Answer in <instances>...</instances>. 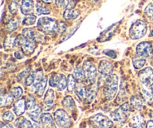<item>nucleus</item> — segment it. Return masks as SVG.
<instances>
[{"mask_svg": "<svg viewBox=\"0 0 153 128\" xmlns=\"http://www.w3.org/2000/svg\"><path fill=\"white\" fill-rule=\"evenodd\" d=\"M118 82L119 79L117 74L112 73L107 77L103 90L104 95L107 100H113L115 97L118 90Z\"/></svg>", "mask_w": 153, "mask_h": 128, "instance_id": "obj_1", "label": "nucleus"}, {"mask_svg": "<svg viewBox=\"0 0 153 128\" xmlns=\"http://www.w3.org/2000/svg\"><path fill=\"white\" fill-rule=\"evenodd\" d=\"M56 19L48 16H42L38 19L37 23V28L41 32L46 34H54L57 33Z\"/></svg>", "mask_w": 153, "mask_h": 128, "instance_id": "obj_2", "label": "nucleus"}, {"mask_svg": "<svg viewBox=\"0 0 153 128\" xmlns=\"http://www.w3.org/2000/svg\"><path fill=\"white\" fill-rule=\"evenodd\" d=\"M147 31V25L143 20H137L131 25L129 29V37L133 40L143 37Z\"/></svg>", "mask_w": 153, "mask_h": 128, "instance_id": "obj_3", "label": "nucleus"}, {"mask_svg": "<svg viewBox=\"0 0 153 128\" xmlns=\"http://www.w3.org/2000/svg\"><path fill=\"white\" fill-rule=\"evenodd\" d=\"M131 106L128 103H125L112 113V119L116 122L123 123L127 120L131 112Z\"/></svg>", "mask_w": 153, "mask_h": 128, "instance_id": "obj_4", "label": "nucleus"}, {"mask_svg": "<svg viewBox=\"0 0 153 128\" xmlns=\"http://www.w3.org/2000/svg\"><path fill=\"white\" fill-rule=\"evenodd\" d=\"M89 121L94 128H111L114 125L110 118L100 113L91 117Z\"/></svg>", "mask_w": 153, "mask_h": 128, "instance_id": "obj_5", "label": "nucleus"}, {"mask_svg": "<svg viewBox=\"0 0 153 128\" xmlns=\"http://www.w3.org/2000/svg\"><path fill=\"white\" fill-rule=\"evenodd\" d=\"M15 46H20L25 55H30L34 52L35 44L26 38L23 34H19L15 40Z\"/></svg>", "mask_w": 153, "mask_h": 128, "instance_id": "obj_6", "label": "nucleus"}, {"mask_svg": "<svg viewBox=\"0 0 153 128\" xmlns=\"http://www.w3.org/2000/svg\"><path fill=\"white\" fill-rule=\"evenodd\" d=\"M54 118L57 125L61 128H68L72 124L70 116L64 109H57L54 113Z\"/></svg>", "mask_w": 153, "mask_h": 128, "instance_id": "obj_7", "label": "nucleus"}, {"mask_svg": "<svg viewBox=\"0 0 153 128\" xmlns=\"http://www.w3.org/2000/svg\"><path fill=\"white\" fill-rule=\"evenodd\" d=\"M83 70L85 72V79L89 85H94L97 79V68L91 61H85L83 64Z\"/></svg>", "mask_w": 153, "mask_h": 128, "instance_id": "obj_8", "label": "nucleus"}, {"mask_svg": "<svg viewBox=\"0 0 153 128\" xmlns=\"http://www.w3.org/2000/svg\"><path fill=\"white\" fill-rule=\"evenodd\" d=\"M51 87L58 88V91H63L67 86V78L64 74H53L49 81Z\"/></svg>", "mask_w": 153, "mask_h": 128, "instance_id": "obj_9", "label": "nucleus"}, {"mask_svg": "<svg viewBox=\"0 0 153 128\" xmlns=\"http://www.w3.org/2000/svg\"><path fill=\"white\" fill-rule=\"evenodd\" d=\"M138 79L146 87L150 86L153 84V70L152 67H148L140 70L138 73Z\"/></svg>", "mask_w": 153, "mask_h": 128, "instance_id": "obj_10", "label": "nucleus"}, {"mask_svg": "<svg viewBox=\"0 0 153 128\" xmlns=\"http://www.w3.org/2000/svg\"><path fill=\"white\" fill-rule=\"evenodd\" d=\"M136 53L139 57L149 58L153 53L152 44L149 42H141L136 46Z\"/></svg>", "mask_w": 153, "mask_h": 128, "instance_id": "obj_11", "label": "nucleus"}, {"mask_svg": "<svg viewBox=\"0 0 153 128\" xmlns=\"http://www.w3.org/2000/svg\"><path fill=\"white\" fill-rule=\"evenodd\" d=\"M22 34H23L30 41L34 43H40L43 40V35L32 28H26L22 29Z\"/></svg>", "mask_w": 153, "mask_h": 128, "instance_id": "obj_12", "label": "nucleus"}, {"mask_svg": "<svg viewBox=\"0 0 153 128\" xmlns=\"http://www.w3.org/2000/svg\"><path fill=\"white\" fill-rule=\"evenodd\" d=\"M99 73L103 76L108 77L112 74L114 70V67L111 62L106 60H102L100 62L98 67Z\"/></svg>", "mask_w": 153, "mask_h": 128, "instance_id": "obj_13", "label": "nucleus"}, {"mask_svg": "<svg viewBox=\"0 0 153 128\" xmlns=\"http://www.w3.org/2000/svg\"><path fill=\"white\" fill-rule=\"evenodd\" d=\"M54 98H55V93L52 89H49L46 91L44 97V109L45 110H50L54 104Z\"/></svg>", "mask_w": 153, "mask_h": 128, "instance_id": "obj_14", "label": "nucleus"}, {"mask_svg": "<svg viewBox=\"0 0 153 128\" xmlns=\"http://www.w3.org/2000/svg\"><path fill=\"white\" fill-rule=\"evenodd\" d=\"M34 7V3L32 0H22L20 4L21 12L24 15L31 14Z\"/></svg>", "mask_w": 153, "mask_h": 128, "instance_id": "obj_15", "label": "nucleus"}, {"mask_svg": "<svg viewBox=\"0 0 153 128\" xmlns=\"http://www.w3.org/2000/svg\"><path fill=\"white\" fill-rule=\"evenodd\" d=\"M130 127L132 128H144L145 120L141 115H136L130 120Z\"/></svg>", "mask_w": 153, "mask_h": 128, "instance_id": "obj_16", "label": "nucleus"}, {"mask_svg": "<svg viewBox=\"0 0 153 128\" xmlns=\"http://www.w3.org/2000/svg\"><path fill=\"white\" fill-rule=\"evenodd\" d=\"M26 109V104L24 99H19L13 104V112L17 116L22 115Z\"/></svg>", "mask_w": 153, "mask_h": 128, "instance_id": "obj_17", "label": "nucleus"}, {"mask_svg": "<svg viewBox=\"0 0 153 128\" xmlns=\"http://www.w3.org/2000/svg\"><path fill=\"white\" fill-rule=\"evenodd\" d=\"M130 105L136 110H141L143 108V99L137 95L131 96L130 98Z\"/></svg>", "mask_w": 153, "mask_h": 128, "instance_id": "obj_18", "label": "nucleus"}, {"mask_svg": "<svg viewBox=\"0 0 153 128\" xmlns=\"http://www.w3.org/2000/svg\"><path fill=\"white\" fill-rule=\"evenodd\" d=\"M40 121L42 124L49 127H55V123L54 119L51 114L49 113H43L40 115Z\"/></svg>", "mask_w": 153, "mask_h": 128, "instance_id": "obj_19", "label": "nucleus"}, {"mask_svg": "<svg viewBox=\"0 0 153 128\" xmlns=\"http://www.w3.org/2000/svg\"><path fill=\"white\" fill-rule=\"evenodd\" d=\"M42 108L39 105H36L30 112H28V116L30 117L32 121L34 122H37L39 119H40V115H41Z\"/></svg>", "mask_w": 153, "mask_h": 128, "instance_id": "obj_20", "label": "nucleus"}, {"mask_svg": "<svg viewBox=\"0 0 153 128\" xmlns=\"http://www.w3.org/2000/svg\"><path fill=\"white\" fill-rule=\"evenodd\" d=\"M75 91H76V94L77 95V97L81 100H84L85 99H86L87 88L81 82L76 84V88H75Z\"/></svg>", "mask_w": 153, "mask_h": 128, "instance_id": "obj_21", "label": "nucleus"}, {"mask_svg": "<svg viewBox=\"0 0 153 128\" xmlns=\"http://www.w3.org/2000/svg\"><path fill=\"white\" fill-rule=\"evenodd\" d=\"M13 96L11 93H5L1 94V100H0V105L1 107L7 106L11 104L13 101Z\"/></svg>", "mask_w": 153, "mask_h": 128, "instance_id": "obj_22", "label": "nucleus"}, {"mask_svg": "<svg viewBox=\"0 0 153 128\" xmlns=\"http://www.w3.org/2000/svg\"><path fill=\"white\" fill-rule=\"evenodd\" d=\"M46 83H47V79H46V77H44L38 84L34 85V88H35V94L38 97L43 96L45 89H46Z\"/></svg>", "mask_w": 153, "mask_h": 128, "instance_id": "obj_23", "label": "nucleus"}, {"mask_svg": "<svg viewBox=\"0 0 153 128\" xmlns=\"http://www.w3.org/2000/svg\"><path fill=\"white\" fill-rule=\"evenodd\" d=\"M143 97L149 104L152 105L153 103V91L149 87L143 88L141 89Z\"/></svg>", "mask_w": 153, "mask_h": 128, "instance_id": "obj_24", "label": "nucleus"}, {"mask_svg": "<svg viewBox=\"0 0 153 128\" xmlns=\"http://www.w3.org/2000/svg\"><path fill=\"white\" fill-rule=\"evenodd\" d=\"M80 15V11L76 9H71V10H66L63 13V17L67 20H71L75 19Z\"/></svg>", "mask_w": 153, "mask_h": 128, "instance_id": "obj_25", "label": "nucleus"}, {"mask_svg": "<svg viewBox=\"0 0 153 128\" xmlns=\"http://www.w3.org/2000/svg\"><path fill=\"white\" fill-rule=\"evenodd\" d=\"M62 105L65 109L68 110H73L76 108V104H75L74 100L71 96H67L62 100Z\"/></svg>", "mask_w": 153, "mask_h": 128, "instance_id": "obj_26", "label": "nucleus"}, {"mask_svg": "<svg viewBox=\"0 0 153 128\" xmlns=\"http://www.w3.org/2000/svg\"><path fill=\"white\" fill-rule=\"evenodd\" d=\"M19 28V20L15 18L10 19L5 25V29L8 32H13Z\"/></svg>", "mask_w": 153, "mask_h": 128, "instance_id": "obj_27", "label": "nucleus"}, {"mask_svg": "<svg viewBox=\"0 0 153 128\" xmlns=\"http://www.w3.org/2000/svg\"><path fill=\"white\" fill-rule=\"evenodd\" d=\"M73 76H74L75 79H76L77 82H82L85 79V75L83 70V67H80V66H77L74 70Z\"/></svg>", "mask_w": 153, "mask_h": 128, "instance_id": "obj_28", "label": "nucleus"}, {"mask_svg": "<svg viewBox=\"0 0 153 128\" xmlns=\"http://www.w3.org/2000/svg\"><path fill=\"white\" fill-rule=\"evenodd\" d=\"M36 13L39 15L41 14H49L50 13V10H49L48 7H46V6L43 5L42 3H40V1H37V4H36V7H35Z\"/></svg>", "mask_w": 153, "mask_h": 128, "instance_id": "obj_29", "label": "nucleus"}, {"mask_svg": "<svg viewBox=\"0 0 153 128\" xmlns=\"http://www.w3.org/2000/svg\"><path fill=\"white\" fill-rule=\"evenodd\" d=\"M15 40H16V37H12V36H8L6 37L4 40V49L7 50L13 49L15 46Z\"/></svg>", "mask_w": 153, "mask_h": 128, "instance_id": "obj_30", "label": "nucleus"}, {"mask_svg": "<svg viewBox=\"0 0 153 128\" xmlns=\"http://www.w3.org/2000/svg\"><path fill=\"white\" fill-rule=\"evenodd\" d=\"M133 66L135 69H140L143 67V66L146 64V60L145 58L140 57V58H134L132 60Z\"/></svg>", "mask_w": 153, "mask_h": 128, "instance_id": "obj_31", "label": "nucleus"}, {"mask_svg": "<svg viewBox=\"0 0 153 128\" xmlns=\"http://www.w3.org/2000/svg\"><path fill=\"white\" fill-rule=\"evenodd\" d=\"M76 79H75L74 76L72 74H70L68 76V78H67V90L68 91H72L75 89L76 85Z\"/></svg>", "mask_w": 153, "mask_h": 128, "instance_id": "obj_32", "label": "nucleus"}, {"mask_svg": "<svg viewBox=\"0 0 153 128\" xmlns=\"http://www.w3.org/2000/svg\"><path fill=\"white\" fill-rule=\"evenodd\" d=\"M17 122H16V126H17V128H32V124H31V123L27 119H25V118H21L20 120H19L18 121L17 119Z\"/></svg>", "mask_w": 153, "mask_h": 128, "instance_id": "obj_33", "label": "nucleus"}, {"mask_svg": "<svg viewBox=\"0 0 153 128\" xmlns=\"http://www.w3.org/2000/svg\"><path fill=\"white\" fill-rule=\"evenodd\" d=\"M36 21V16L33 14H28L25 16L22 20V24L25 25H31L34 24Z\"/></svg>", "mask_w": 153, "mask_h": 128, "instance_id": "obj_34", "label": "nucleus"}, {"mask_svg": "<svg viewBox=\"0 0 153 128\" xmlns=\"http://www.w3.org/2000/svg\"><path fill=\"white\" fill-rule=\"evenodd\" d=\"M25 104H26V109L31 110L35 106V99L32 96H28L25 100Z\"/></svg>", "mask_w": 153, "mask_h": 128, "instance_id": "obj_35", "label": "nucleus"}, {"mask_svg": "<svg viewBox=\"0 0 153 128\" xmlns=\"http://www.w3.org/2000/svg\"><path fill=\"white\" fill-rule=\"evenodd\" d=\"M145 14L147 17L153 20V3H149L144 10Z\"/></svg>", "mask_w": 153, "mask_h": 128, "instance_id": "obj_36", "label": "nucleus"}, {"mask_svg": "<svg viewBox=\"0 0 153 128\" xmlns=\"http://www.w3.org/2000/svg\"><path fill=\"white\" fill-rule=\"evenodd\" d=\"M76 6V0H65L64 1V8L66 10L74 9Z\"/></svg>", "mask_w": 153, "mask_h": 128, "instance_id": "obj_37", "label": "nucleus"}, {"mask_svg": "<svg viewBox=\"0 0 153 128\" xmlns=\"http://www.w3.org/2000/svg\"><path fill=\"white\" fill-rule=\"evenodd\" d=\"M67 28V25L63 21H60L58 22V25H57V33L58 34H62L66 31Z\"/></svg>", "mask_w": 153, "mask_h": 128, "instance_id": "obj_38", "label": "nucleus"}, {"mask_svg": "<svg viewBox=\"0 0 153 128\" xmlns=\"http://www.w3.org/2000/svg\"><path fill=\"white\" fill-rule=\"evenodd\" d=\"M11 94H13V96L14 97V98H19V97L22 96V89L20 87H14L13 88H12Z\"/></svg>", "mask_w": 153, "mask_h": 128, "instance_id": "obj_39", "label": "nucleus"}, {"mask_svg": "<svg viewBox=\"0 0 153 128\" xmlns=\"http://www.w3.org/2000/svg\"><path fill=\"white\" fill-rule=\"evenodd\" d=\"M1 118L5 122H10V121H12L13 120V115L12 114L11 112L7 111V112H5L1 115Z\"/></svg>", "mask_w": 153, "mask_h": 128, "instance_id": "obj_40", "label": "nucleus"}, {"mask_svg": "<svg viewBox=\"0 0 153 128\" xmlns=\"http://www.w3.org/2000/svg\"><path fill=\"white\" fill-rule=\"evenodd\" d=\"M9 11L12 14H15L18 10V3L16 1H12L8 6Z\"/></svg>", "mask_w": 153, "mask_h": 128, "instance_id": "obj_41", "label": "nucleus"}, {"mask_svg": "<svg viewBox=\"0 0 153 128\" xmlns=\"http://www.w3.org/2000/svg\"><path fill=\"white\" fill-rule=\"evenodd\" d=\"M96 94H97V92L94 89H87L86 100H88V101L91 103L92 100H94V98L96 97Z\"/></svg>", "mask_w": 153, "mask_h": 128, "instance_id": "obj_42", "label": "nucleus"}, {"mask_svg": "<svg viewBox=\"0 0 153 128\" xmlns=\"http://www.w3.org/2000/svg\"><path fill=\"white\" fill-rule=\"evenodd\" d=\"M34 81H35V78H34V74H29L27 76V77L25 78V85L27 86H30L32 84L34 83Z\"/></svg>", "mask_w": 153, "mask_h": 128, "instance_id": "obj_43", "label": "nucleus"}, {"mask_svg": "<svg viewBox=\"0 0 153 128\" xmlns=\"http://www.w3.org/2000/svg\"><path fill=\"white\" fill-rule=\"evenodd\" d=\"M14 56L15 58H17V59H22V58H23L24 56H25V53H24L22 51L18 50L14 52Z\"/></svg>", "mask_w": 153, "mask_h": 128, "instance_id": "obj_44", "label": "nucleus"}, {"mask_svg": "<svg viewBox=\"0 0 153 128\" xmlns=\"http://www.w3.org/2000/svg\"><path fill=\"white\" fill-rule=\"evenodd\" d=\"M104 52L105 55H107L108 56L111 57V58H115L117 57L116 52L113 50H110V49H108V50H105Z\"/></svg>", "mask_w": 153, "mask_h": 128, "instance_id": "obj_45", "label": "nucleus"}, {"mask_svg": "<svg viewBox=\"0 0 153 128\" xmlns=\"http://www.w3.org/2000/svg\"><path fill=\"white\" fill-rule=\"evenodd\" d=\"M64 1L65 0H55V4L58 7H64Z\"/></svg>", "mask_w": 153, "mask_h": 128, "instance_id": "obj_46", "label": "nucleus"}, {"mask_svg": "<svg viewBox=\"0 0 153 128\" xmlns=\"http://www.w3.org/2000/svg\"><path fill=\"white\" fill-rule=\"evenodd\" d=\"M27 73H28V72H27L26 70H25V71H22V73H19V74L18 75V76H17V79H18L17 80H19V81L22 80V79H23V78L25 77V76H26Z\"/></svg>", "mask_w": 153, "mask_h": 128, "instance_id": "obj_47", "label": "nucleus"}, {"mask_svg": "<svg viewBox=\"0 0 153 128\" xmlns=\"http://www.w3.org/2000/svg\"><path fill=\"white\" fill-rule=\"evenodd\" d=\"M32 128H43V126L40 124L39 121L37 122H34V124H33Z\"/></svg>", "mask_w": 153, "mask_h": 128, "instance_id": "obj_48", "label": "nucleus"}, {"mask_svg": "<svg viewBox=\"0 0 153 128\" xmlns=\"http://www.w3.org/2000/svg\"><path fill=\"white\" fill-rule=\"evenodd\" d=\"M0 128H13V126L10 125V124H3V123H1V127H0Z\"/></svg>", "mask_w": 153, "mask_h": 128, "instance_id": "obj_49", "label": "nucleus"}, {"mask_svg": "<svg viewBox=\"0 0 153 128\" xmlns=\"http://www.w3.org/2000/svg\"><path fill=\"white\" fill-rule=\"evenodd\" d=\"M146 128H153V120H150L146 124Z\"/></svg>", "mask_w": 153, "mask_h": 128, "instance_id": "obj_50", "label": "nucleus"}, {"mask_svg": "<svg viewBox=\"0 0 153 128\" xmlns=\"http://www.w3.org/2000/svg\"><path fill=\"white\" fill-rule=\"evenodd\" d=\"M42 2L44 3V4H50V3L52 2L53 0H41Z\"/></svg>", "mask_w": 153, "mask_h": 128, "instance_id": "obj_51", "label": "nucleus"}, {"mask_svg": "<svg viewBox=\"0 0 153 128\" xmlns=\"http://www.w3.org/2000/svg\"><path fill=\"white\" fill-rule=\"evenodd\" d=\"M91 1H92V2H94V3H96V2H98L99 1H100V0H91Z\"/></svg>", "mask_w": 153, "mask_h": 128, "instance_id": "obj_52", "label": "nucleus"}, {"mask_svg": "<svg viewBox=\"0 0 153 128\" xmlns=\"http://www.w3.org/2000/svg\"><path fill=\"white\" fill-rule=\"evenodd\" d=\"M149 88H151V89H152V91H153V84H152V85H150V86H149Z\"/></svg>", "mask_w": 153, "mask_h": 128, "instance_id": "obj_53", "label": "nucleus"}, {"mask_svg": "<svg viewBox=\"0 0 153 128\" xmlns=\"http://www.w3.org/2000/svg\"><path fill=\"white\" fill-rule=\"evenodd\" d=\"M151 36H153V30L151 31Z\"/></svg>", "mask_w": 153, "mask_h": 128, "instance_id": "obj_54", "label": "nucleus"}, {"mask_svg": "<svg viewBox=\"0 0 153 128\" xmlns=\"http://www.w3.org/2000/svg\"><path fill=\"white\" fill-rule=\"evenodd\" d=\"M152 65H153V61H152Z\"/></svg>", "mask_w": 153, "mask_h": 128, "instance_id": "obj_55", "label": "nucleus"}]
</instances>
